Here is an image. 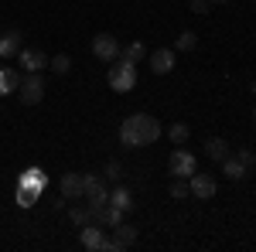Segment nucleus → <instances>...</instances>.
I'll use <instances>...</instances> for the list:
<instances>
[{"mask_svg":"<svg viewBox=\"0 0 256 252\" xmlns=\"http://www.w3.org/2000/svg\"><path fill=\"white\" fill-rule=\"evenodd\" d=\"M134 119H137V133H140V140H144V147L154 143L160 136V123L150 116V113H134Z\"/></svg>","mask_w":256,"mask_h":252,"instance_id":"nucleus-9","label":"nucleus"},{"mask_svg":"<svg viewBox=\"0 0 256 252\" xmlns=\"http://www.w3.org/2000/svg\"><path fill=\"white\" fill-rule=\"evenodd\" d=\"M10 89H7V75H4V68H0V96H7Z\"/></svg>","mask_w":256,"mask_h":252,"instance_id":"nucleus-29","label":"nucleus"},{"mask_svg":"<svg viewBox=\"0 0 256 252\" xmlns=\"http://www.w3.org/2000/svg\"><path fill=\"white\" fill-rule=\"evenodd\" d=\"M212 3H229V0H212Z\"/></svg>","mask_w":256,"mask_h":252,"instance_id":"nucleus-31","label":"nucleus"},{"mask_svg":"<svg viewBox=\"0 0 256 252\" xmlns=\"http://www.w3.org/2000/svg\"><path fill=\"white\" fill-rule=\"evenodd\" d=\"M188 188H192V198L198 201H208V198H216V177L212 174H192L188 177Z\"/></svg>","mask_w":256,"mask_h":252,"instance_id":"nucleus-7","label":"nucleus"},{"mask_svg":"<svg viewBox=\"0 0 256 252\" xmlns=\"http://www.w3.org/2000/svg\"><path fill=\"white\" fill-rule=\"evenodd\" d=\"M68 218H72V222H76V225H92V208H89V205H72V208H68Z\"/></svg>","mask_w":256,"mask_h":252,"instance_id":"nucleus-20","label":"nucleus"},{"mask_svg":"<svg viewBox=\"0 0 256 252\" xmlns=\"http://www.w3.org/2000/svg\"><path fill=\"white\" fill-rule=\"evenodd\" d=\"M20 48H24V34H20L18 27L7 31V34H0V58H18Z\"/></svg>","mask_w":256,"mask_h":252,"instance_id":"nucleus-12","label":"nucleus"},{"mask_svg":"<svg viewBox=\"0 0 256 252\" xmlns=\"http://www.w3.org/2000/svg\"><path fill=\"white\" fill-rule=\"evenodd\" d=\"M171 198H178V201L192 198V188H188V177H174V181H171Z\"/></svg>","mask_w":256,"mask_h":252,"instance_id":"nucleus-23","label":"nucleus"},{"mask_svg":"<svg viewBox=\"0 0 256 252\" xmlns=\"http://www.w3.org/2000/svg\"><path fill=\"white\" fill-rule=\"evenodd\" d=\"M222 174L229 177V181H242V177L250 174V171H246V164H242V160H239V157H226V160H222Z\"/></svg>","mask_w":256,"mask_h":252,"instance_id":"nucleus-16","label":"nucleus"},{"mask_svg":"<svg viewBox=\"0 0 256 252\" xmlns=\"http://www.w3.org/2000/svg\"><path fill=\"white\" fill-rule=\"evenodd\" d=\"M250 92H253V96H256V82H253V85H250Z\"/></svg>","mask_w":256,"mask_h":252,"instance_id":"nucleus-30","label":"nucleus"},{"mask_svg":"<svg viewBox=\"0 0 256 252\" xmlns=\"http://www.w3.org/2000/svg\"><path fill=\"white\" fill-rule=\"evenodd\" d=\"M48 68H55L58 75H65V72L72 68V58H68V55H55V58H48Z\"/></svg>","mask_w":256,"mask_h":252,"instance_id":"nucleus-24","label":"nucleus"},{"mask_svg":"<svg viewBox=\"0 0 256 252\" xmlns=\"http://www.w3.org/2000/svg\"><path fill=\"white\" fill-rule=\"evenodd\" d=\"M150 72H154V75L174 72V48H158V51H150Z\"/></svg>","mask_w":256,"mask_h":252,"instance_id":"nucleus-11","label":"nucleus"},{"mask_svg":"<svg viewBox=\"0 0 256 252\" xmlns=\"http://www.w3.org/2000/svg\"><path fill=\"white\" fill-rule=\"evenodd\" d=\"M44 188H48L44 171H41V167H28V171L20 174V181H18V205L20 208H31V205L41 198Z\"/></svg>","mask_w":256,"mask_h":252,"instance_id":"nucleus-1","label":"nucleus"},{"mask_svg":"<svg viewBox=\"0 0 256 252\" xmlns=\"http://www.w3.org/2000/svg\"><path fill=\"white\" fill-rule=\"evenodd\" d=\"M120 58H123V61H130V65H140V61L147 58V48H144L140 41H134V44H126V48L120 51Z\"/></svg>","mask_w":256,"mask_h":252,"instance_id":"nucleus-18","label":"nucleus"},{"mask_svg":"<svg viewBox=\"0 0 256 252\" xmlns=\"http://www.w3.org/2000/svg\"><path fill=\"white\" fill-rule=\"evenodd\" d=\"M58 191L65 201H82V174L79 171H65L58 181Z\"/></svg>","mask_w":256,"mask_h":252,"instance_id":"nucleus-8","label":"nucleus"},{"mask_svg":"<svg viewBox=\"0 0 256 252\" xmlns=\"http://www.w3.org/2000/svg\"><path fill=\"white\" fill-rule=\"evenodd\" d=\"M4 75H7V89H10V92H18V85H20V72H18V68H4Z\"/></svg>","mask_w":256,"mask_h":252,"instance_id":"nucleus-27","label":"nucleus"},{"mask_svg":"<svg viewBox=\"0 0 256 252\" xmlns=\"http://www.w3.org/2000/svg\"><path fill=\"white\" fill-rule=\"evenodd\" d=\"M113 239H116L120 246H123V249H130V246H134V242H137V225H126V222H120L116 229H113Z\"/></svg>","mask_w":256,"mask_h":252,"instance_id":"nucleus-17","label":"nucleus"},{"mask_svg":"<svg viewBox=\"0 0 256 252\" xmlns=\"http://www.w3.org/2000/svg\"><path fill=\"white\" fill-rule=\"evenodd\" d=\"M18 96L24 106H38L41 99H44V78H41V72H28V75L20 78Z\"/></svg>","mask_w":256,"mask_h":252,"instance_id":"nucleus-4","label":"nucleus"},{"mask_svg":"<svg viewBox=\"0 0 256 252\" xmlns=\"http://www.w3.org/2000/svg\"><path fill=\"white\" fill-rule=\"evenodd\" d=\"M120 143L123 147H130V150H137V147H144V140H140L137 133V119H123V126H120Z\"/></svg>","mask_w":256,"mask_h":252,"instance_id":"nucleus-14","label":"nucleus"},{"mask_svg":"<svg viewBox=\"0 0 256 252\" xmlns=\"http://www.w3.org/2000/svg\"><path fill=\"white\" fill-rule=\"evenodd\" d=\"M195 44H198V34H192V31H181L174 41V51H195Z\"/></svg>","mask_w":256,"mask_h":252,"instance_id":"nucleus-22","label":"nucleus"},{"mask_svg":"<svg viewBox=\"0 0 256 252\" xmlns=\"http://www.w3.org/2000/svg\"><path fill=\"white\" fill-rule=\"evenodd\" d=\"M82 201H86L89 208L110 205V181L102 174H82Z\"/></svg>","mask_w":256,"mask_h":252,"instance_id":"nucleus-2","label":"nucleus"},{"mask_svg":"<svg viewBox=\"0 0 256 252\" xmlns=\"http://www.w3.org/2000/svg\"><path fill=\"white\" fill-rule=\"evenodd\" d=\"M120 51H123V44H120L113 34H96V38H92V55H96L99 61L110 65V61L120 58Z\"/></svg>","mask_w":256,"mask_h":252,"instance_id":"nucleus-5","label":"nucleus"},{"mask_svg":"<svg viewBox=\"0 0 256 252\" xmlns=\"http://www.w3.org/2000/svg\"><path fill=\"white\" fill-rule=\"evenodd\" d=\"M110 205H116V208H123V212H130V208H134V194L126 191V188H113V191H110Z\"/></svg>","mask_w":256,"mask_h":252,"instance_id":"nucleus-19","label":"nucleus"},{"mask_svg":"<svg viewBox=\"0 0 256 252\" xmlns=\"http://www.w3.org/2000/svg\"><path fill=\"white\" fill-rule=\"evenodd\" d=\"M188 3H192L195 14H208V10H212V0H188Z\"/></svg>","mask_w":256,"mask_h":252,"instance_id":"nucleus-28","label":"nucleus"},{"mask_svg":"<svg viewBox=\"0 0 256 252\" xmlns=\"http://www.w3.org/2000/svg\"><path fill=\"white\" fill-rule=\"evenodd\" d=\"M102 177H106V181H120V177H123V164H120V160H110L106 171H102Z\"/></svg>","mask_w":256,"mask_h":252,"instance_id":"nucleus-25","label":"nucleus"},{"mask_svg":"<svg viewBox=\"0 0 256 252\" xmlns=\"http://www.w3.org/2000/svg\"><path fill=\"white\" fill-rule=\"evenodd\" d=\"M102 242H106V235H102V225H82V249L89 252H102Z\"/></svg>","mask_w":256,"mask_h":252,"instance_id":"nucleus-13","label":"nucleus"},{"mask_svg":"<svg viewBox=\"0 0 256 252\" xmlns=\"http://www.w3.org/2000/svg\"><path fill=\"white\" fill-rule=\"evenodd\" d=\"M168 136H171V143H174V147H184V143H188V136H192V130H188V123H171Z\"/></svg>","mask_w":256,"mask_h":252,"instance_id":"nucleus-21","label":"nucleus"},{"mask_svg":"<svg viewBox=\"0 0 256 252\" xmlns=\"http://www.w3.org/2000/svg\"><path fill=\"white\" fill-rule=\"evenodd\" d=\"M236 157L242 160V164H246V171H253V167H256V154L250 150V147H239V150H236Z\"/></svg>","mask_w":256,"mask_h":252,"instance_id":"nucleus-26","label":"nucleus"},{"mask_svg":"<svg viewBox=\"0 0 256 252\" xmlns=\"http://www.w3.org/2000/svg\"><path fill=\"white\" fill-rule=\"evenodd\" d=\"M168 167H171L174 177H192L198 171V160H195L192 150H181V147H178L174 154H171V160H168Z\"/></svg>","mask_w":256,"mask_h":252,"instance_id":"nucleus-6","label":"nucleus"},{"mask_svg":"<svg viewBox=\"0 0 256 252\" xmlns=\"http://www.w3.org/2000/svg\"><path fill=\"white\" fill-rule=\"evenodd\" d=\"M106 78H110L113 92H130L137 85V65H130V61H123V58L110 61V75Z\"/></svg>","mask_w":256,"mask_h":252,"instance_id":"nucleus-3","label":"nucleus"},{"mask_svg":"<svg viewBox=\"0 0 256 252\" xmlns=\"http://www.w3.org/2000/svg\"><path fill=\"white\" fill-rule=\"evenodd\" d=\"M18 65L24 68V72H41V68L48 65V55L38 51V48H20L18 51Z\"/></svg>","mask_w":256,"mask_h":252,"instance_id":"nucleus-10","label":"nucleus"},{"mask_svg":"<svg viewBox=\"0 0 256 252\" xmlns=\"http://www.w3.org/2000/svg\"><path fill=\"white\" fill-rule=\"evenodd\" d=\"M205 157H208V160H216V164H222V160L229 157V143H226L222 136H212V140H205Z\"/></svg>","mask_w":256,"mask_h":252,"instance_id":"nucleus-15","label":"nucleus"},{"mask_svg":"<svg viewBox=\"0 0 256 252\" xmlns=\"http://www.w3.org/2000/svg\"><path fill=\"white\" fill-rule=\"evenodd\" d=\"M253 123H256V109H253Z\"/></svg>","mask_w":256,"mask_h":252,"instance_id":"nucleus-32","label":"nucleus"}]
</instances>
